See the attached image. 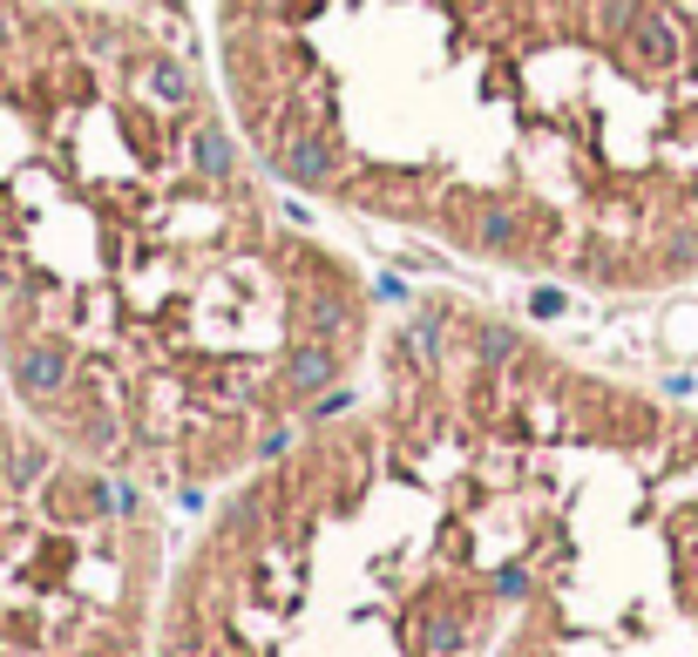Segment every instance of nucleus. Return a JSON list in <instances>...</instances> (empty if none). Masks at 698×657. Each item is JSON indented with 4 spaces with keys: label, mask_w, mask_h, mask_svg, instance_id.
Masks as SVG:
<instances>
[{
    "label": "nucleus",
    "mask_w": 698,
    "mask_h": 657,
    "mask_svg": "<svg viewBox=\"0 0 698 657\" xmlns=\"http://www.w3.org/2000/svg\"><path fill=\"white\" fill-rule=\"evenodd\" d=\"M285 197L590 298L698 279V0H211Z\"/></svg>",
    "instance_id": "nucleus-2"
},
{
    "label": "nucleus",
    "mask_w": 698,
    "mask_h": 657,
    "mask_svg": "<svg viewBox=\"0 0 698 657\" xmlns=\"http://www.w3.org/2000/svg\"><path fill=\"white\" fill-rule=\"evenodd\" d=\"M367 272L164 21L0 0V380L89 461H279L380 353Z\"/></svg>",
    "instance_id": "nucleus-1"
}]
</instances>
